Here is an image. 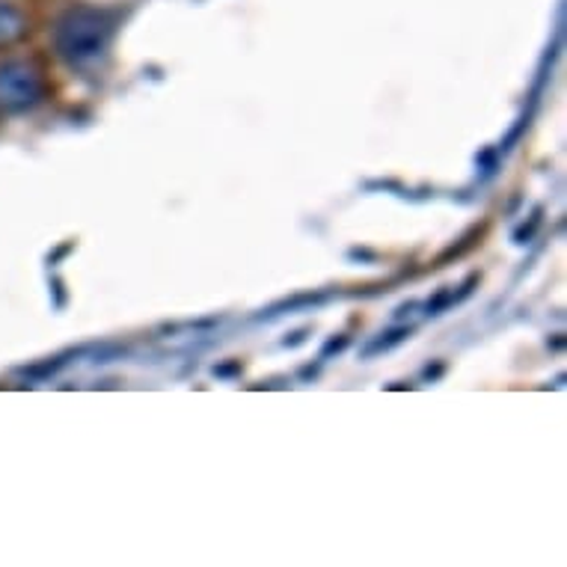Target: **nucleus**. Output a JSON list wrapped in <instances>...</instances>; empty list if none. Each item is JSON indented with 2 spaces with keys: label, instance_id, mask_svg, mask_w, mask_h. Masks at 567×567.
Returning a JSON list of instances; mask_svg holds the SVG:
<instances>
[{
  "label": "nucleus",
  "instance_id": "3",
  "mask_svg": "<svg viewBox=\"0 0 567 567\" xmlns=\"http://www.w3.org/2000/svg\"><path fill=\"white\" fill-rule=\"evenodd\" d=\"M24 33H28V16L16 3L0 0V48L19 42Z\"/></svg>",
  "mask_w": 567,
  "mask_h": 567
},
{
  "label": "nucleus",
  "instance_id": "2",
  "mask_svg": "<svg viewBox=\"0 0 567 567\" xmlns=\"http://www.w3.org/2000/svg\"><path fill=\"white\" fill-rule=\"evenodd\" d=\"M42 99V78L28 60H3L0 63V111H30Z\"/></svg>",
  "mask_w": 567,
  "mask_h": 567
},
{
  "label": "nucleus",
  "instance_id": "1",
  "mask_svg": "<svg viewBox=\"0 0 567 567\" xmlns=\"http://www.w3.org/2000/svg\"><path fill=\"white\" fill-rule=\"evenodd\" d=\"M113 42V19L102 10L78 7L69 10L54 28V48L78 72H95L107 60Z\"/></svg>",
  "mask_w": 567,
  "mask_h": 567
}]
</instances>
